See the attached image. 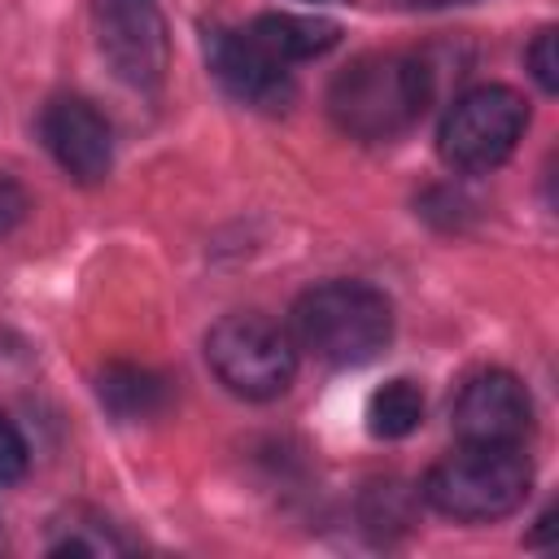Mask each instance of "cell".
Segmentation results:
<instances>
[{
  "label": "cell",
  "instance_id": "cell-1",
  "mask_svg": "<svg viewBox=\"0 0 559 559\" xmlns=\"http://www.w3.org/2000/svg\"><path fill=\"white\" fill-rule=\"evenodd\" d=\"M432 100V70L411 52H367L328 87L332 122L354 140H393L419 122Z\"/></svg>",
  "mask_w": 559,
  "mask_h": 559
},
{
  "label": "cell",
  "instance_id": "cell-2",
  "mask_svg": "<svg viewBox=\"0 0 559 559\" xmlns=\"http://www.w3.org/2000/svg\"><path fill=\"white\" fill-rule=\"evenodd\" d=\"M288 336L328 367H362L393 341V306L371 284L328 280L297 297Z\"/></svg>",
  "mask_w": 559,
  "mask_h": 559
},
{
  "label": "cell",
  "instance_id": "cell-3",
  "mask_svg": "<svg viewBox=\"0 0 559 559\" xmlns=\"http://www.w3.org/2000/svg\"><path fill=\"white\" fill-rule=\"evenodd\" d=\"M533 485L520 445H459L437 459L424 476V498L432 511L459 524H489L524 507Z\"/></svg>",
  "mask_w": 559,
  "mask_h": 559
},
{
  "label": "cell",
  "instance_id": "cell-4",
  "mask_svg": "<svg viewBox=\"0 0 559 559\" xmlns=\"http://www.w3.org/2000/svg\"><path fill=\"white\" fill-rule=\"evenodd\" d=\"M205 362L227 393L271 402L297 376V345L266 314H223L205 332Z\"/></svg>",
  "mask_w": 559,
  "mask_h": 559
},
{
  "label": "cell",
  "instance_id": "cell-5",
  "mask_svg": "<svg viewBox=\"0 0 559 559\" xmlns=\"http://www.w3.org/2000/svg\"><path fill=\"white\" fill-rule=\"evenodd\" d=\"M528 127V100L507 83H476L441 118L437 153L450 170L485 175L502 166Z\"/></svg>",
  "mask_w": 559,
  "mask_h": 559
},
{
  "label": "cell",
  "instance_id": "cell-6",
  "mask_svg": "<svg viewBox=\"0 0 559 559\" xmlns=\"http://www.w3.org/2000/svg\"><path fill=\"white\" fill-rule=\"evenodd\" d=\"M92 26L100 57L122 83L140 92L162 87L170 66V39L157 0H92Z\"/></svg>",
  "mask_w": 559,
  "mask_h": 559
},
{
  "label": "cell",
  "instance_id": "cell-7",
  "mask_svg": "<svg viewBox=\"0 0 559 559\" xmlns=\"http://www.w3.org/2000/svg\"><path fill=\"white\" fill-rule=\"evenodd\" d=\"M450 428L463 445H520L533 428L528 389L511 371H476L454 393Z\"/></svg>",
  "mask_w": 559,
  "mask_h": 559
},
{
  "label": "cell",
  "instance_id": "cell-8",
  "mask_svg": "<svg viewBox=\"0 0 559 559\" xmlns=\"http://www.w3.org/2000/svg\"><path fill=\"white\" fill-rule=\"evenodd\" d=\"M39 135L74 183H100L114 166V131L105 114L83 96H52L39 114Z\"/></svg>",
  "mask_w": 559,
  "mask_h": 559
},
{
  "label": "cell",
  "instance_id": "cell-9",
  "mask_svg": "<svg viewBox=\"0 0 559 559\" xmlns=\"http://www.w3.org/2000/svg\"><path fill=\"white\" fill-rule=\"evenodd\" d=\"M205 66L223 83L227 96L253 109H284L293 100V79L288 66L266 57L245 31L231 26H205Z\"/></svg>",
  "mask_w": 559,
  "mask_h": 559
},
{
  "label": "cell",
  "instance_id": "cell-10",
  "mask_svg": "<svg viewBox=\"0 0 559 559\" xmlns=\"http://www.w3.org/2000/svg\"><path fill=\"white\" fill-rule=\"evenodd\" d=\"M245 35L266 52L275 57L280 66H293V61H310V57H323L328 48L341 44V26L332 17H319V13H258Z\"/></svg>",
  "mask_w": 559,
  "mask_h": 559
},
{
  "label": "cell",
  "instance_id": "cell-11",
  "mask_svg": "<svg viewBox=\"0 0 559 559\" xmlns=\"http://www.w3.org/2000/svg\"><path fill=\"white\" fill-rule=\"evenodd\" d=\"M96 393L118 419H148L166 406V380L157 371L131 367V362H109L96 380Z\"/></svg>",
  "mask_w": 559,
  "mask_h": 559
},
{
  "label": "cell",
  "instance_id": "cell-12",
  "mask_svg": "<svg viewBox=\"0 0 559 559\" xmlns=\"http://www.w3.org/2000/svg\"><path fill=\"white\" fill-rule=\"evenodd\" d=\"M424 424V393L415 380L397 376L384 380L371 397H367V432L380 441H397L406 432H415Z\"/></svg>",
  "mask_w": 559,
  "mask_h": 559
},
{
  "label": "cell",
  "instance_id": "cell-13",
  "mask_svg": "<svg viewBox=\"0 0 559 559\" xmlns=\"http://www.w3.org/2000/svg\"><path fill=\"white\" fill-rule=\"evenodd\" d=\"M524 61H528V74L537 79L542 92H559V48H555V31H537L533 44L524 48Z\"/></svg>",
  "mask_w": 559,
  "mask_h": 559
},
{
  "label": "cell",
  "instance_id": "cell-14",
  "mask_svg": "<svg viewBox=\"0 0 559 559\" xmlns=\"http://www.w3.org/2000/svg\"><path fill=\"white\" fill-rule=\"evenodd\" d=\"M26 472V441L22 432L0 415V485H13Z\"/></svg>",
  "mask_w": 559,
  "mask_h": 559
},
{
  "label": "cell",
  "instance_id": "cell-15",
  "mask_svg": "<svg viewBox=\"0 0 559 559\" xmlns=\"http://www.w3.org/2000/svg\"><path fill=\"white\" fill-rule=\"evenodd\" d=\"M26 210H31L26 188H22L17 179L0 175V236H9V231H13V227L26 218Z\"/></svg>",
  "mask_w": 559,
  "mask_h": 559
},
{
  "label": "cell",
  "instance_id": "cell-16",
  "mask_svg": "<svg viewBox=\"0 0 559 559\" xmlns=\"http://www.w3.org/2000/svg\"><path fill=\"white\" fill-rule=\"evenodd\" d=\"M406 9H454V4H476V0H402Z\"/></svg>",
  "mask_w": 559,
  "mask_h": 559
},
{
  "label": "cell",
  "instance_id": "cell-17",
  "mask_svg": "<svg viewBox=\"0 0 559 559\" xmlns=\"http://www.w3.org/2000/svg\"><path fill=\"white\" fill-rule=\"evenodd\" d=\"M310 4H341V0H310Z\"/></svg>",
  "mask_w": 559,
  "mask_h": 559
}]
</instances>
